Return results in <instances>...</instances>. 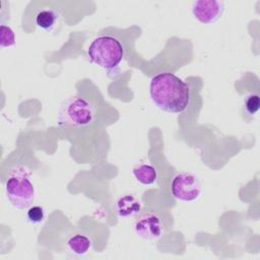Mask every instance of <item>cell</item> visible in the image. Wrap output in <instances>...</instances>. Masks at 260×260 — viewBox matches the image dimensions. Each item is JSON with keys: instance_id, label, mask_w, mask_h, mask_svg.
<instances>
[{"instance_id": "cell-1", "label": "cell", "mask_w": 260, "mask_h": 260, "mask_svg": "<svg viewBox=\"0 0 260 260\" xmlns=\"http://www.w3.org/2000/svg\"><path fill=\"white\" fill-rule=\"evenodd\" d=\"M149 94L153 104L160 110L179 114L190 102V87L172 72H161L150 79Z\"/></svg>"}, {"instance_id": "cell-2", "label": "cell", "mask_w": 260, "mask_h": 260, "mask_svg": "<svg viewBox=\"0 0 260 260\" xmlns=\"http://www.w3.org/2000/svg\"><path fill=\"white\" fill-rule=\"evenodd\" d=\"M86 55L91 63L110 70L117 67L122 61L124 48L117 38L102 35L91 41L87 47Z\"/></svg>"}, {"instance_id": "cell-3", "label": "cell", "mask_w": 260, "mask_h": 260, "mask_svg": "<svg viewBox=\"0 0 260 260\" xmlns=\"http://www.w3.org/2000/svg\"><path fill=\"white\" fill-rule=\"evenodd\" d=\"M94 116L92 105L81 96H72L64 102L58 115L60 126L80 127L91 123Z\"/></svg>"}, {"instance_id": "cell-4", "label": "cell", "mask_w": 260, "mask_h": 260, "mask_svg": "<svg viewBox=\"0 0 260 260\" xmlns=\"http://www.w3.org/2000/svg\"><path fill=\"white\" fill-rule=\"evenodd\" d=\"M6 196L15 208H28L35 200V187L24 172L13 173L5 184Z\"/></svg>"}, {"instance_id": "cell-5", "label": "cell", "mask_w": 260, "mask_h": 260, "mask_svg": "<svg viewBox=\"0 0 260 260\" xmlns=\"http://www.w3.org/2000/svg\"><path fill=\"white\" fill-rule=\"evenodd\" d=\"M171 192L176 199L191 202L200 196L201 183L194 174L181 172L174 176L171 183Z\"/></svg>"}, {"instance_id": "cell-6", "label": "cell", "mask_w": 260, "mask_h": 260, "mask_svg": "<svg viewBox=\"0 0 260 260\" xmlns=\"http://www.w3.org/2000/svg\"><path fill=\"white\" fill-rule=\"evenodd\" d=\"M136 235L147 241H155L162 235V223L159 215L152 211L138 213L134 220Z\"/></svg>"}, {"instance_id": "cell-7", "label": "cell", "mask_w": 260, "mask_h": 260, "mask_svg": "<svg viewBox=\"0 0 260 260\" xmlns=\"http://www.w3.org/2000/svg\"><path fill=\"white\" fill-rule=\"evenodd\" d=\"M223 9V3L216 0H198L193 2L192 5L194 17L203 24H211L218 20Z\"/></svg>"}, {"instance_id": "cell-8", "label": "cell", "mask_w": 260, "mask_h": 260, "mask_svg": "<svg viewBox=\"0 0 260 260\" xmlns=\"http://www.w3.org/2000/svg\"><path fill=\"white\" fill-rule=\"evenodd\" d=\"M140 209H141L140 201L131 194H126L124 196H121L115 204V210L120 217H128V216L136 215L139 213Z\"/></svg>"}, {"instance_id": "cell-9", "label": "cell", "mask_w": 260, "mask_h": 260, "mask_svg": "<svg viewBox=\"0 0 260 260\" xmlns=\"http://www.w3.org/2000/svg\"><path fill=\"white\" fill-rule=\"evenodd\" d=\"M92 242L91 240L83 234L72 235L67 241L68 249L75 255L82 256L89 252L91 249Z\"/></svg>"}, {"instance_id": "cell-10", "label": "cell", "mask_w": 260, "mask_h": 260, "mask_svg": "<svg viewBox=\"0 0 260 260\" xmlns=\"http://www.w3.org/2000/svg\"><path fill=\"white\" fill-rule=\"evenodd\" d=\"M132 173L135 179L140 184H143V185H151L156 181V178H157V173L154 167L145 162L136 165L133 168Z\"/></svg>"}, {"instance_id": "cell-11", "label": "cell", "mask_w": 260, "mask_h": 260, "mask_svg": "<svg viewBox=\"0 0 260 260\" xmlns=\"http://www.w3.org/2000/svg\"><path fill=\"white\" fill-rule=\"evenodd\" d=\"M58 19V13L56 10L52 9V8H43L40 9L35 17V21L37 26L46 29V30H50L52 29L57 22Z\"/></svg>"}, {"instance_id": "cell-12", "label": "cell", "mask_w": 260, "mask_h": 260, "mask_svg": "<svg viewBox=\"0 0 260 260\" xmlns=\"http://www.w3.org/2000/svg\"><path fill=\"white\" fill-rule=\"evenodd\" d=\"M243 108L245 114L248 116L255 115L260 108V98L258 93H250L245 96Z\"/></svg>"}, {"instance_id": "cell-13", "label": "cell", "mask_w": 260, "mask_h": 260, "mask_svg": "<svg viewBox=\"0 0 260 260\" xmlns=\"http://www.w3.org/2000/svg\"><path fill=\"white\" fill-rule=\"evenodd\" d=\"M15 44V35L12 28L8 25L1 24L0 26V46L2 48L11 47Z\"/></svg>"}, {"instance_id": "cell-14", "label": "cell", "mask_w": 260, "mask_h": 260, "mask_svg": "<svg viewBox=\"0 0 260 260\" xmlns=\"http://www.w3.org/2000/svg\"><path fill=\"white\" fill-rule=\"evenodd\" d=\"M26 218L30 223H40L45 219V210L40 205H30L26 211Z\"/></svg>"}]
</instances>
